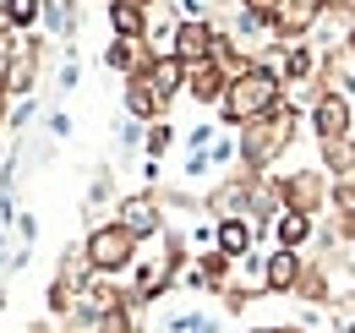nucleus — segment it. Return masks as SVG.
I'll return each mask as SVG.
<instances>
[{"instance_id": "1", "label": "nucleus", "mask_w": 355, "mask_h": 333, "mask_svg": "<svg viewBox=\"0 0 355 333\" xmlns=\"http://www.w3.org/2000/svg\"><path fill=\"white\" fill-rule=\"evenodd\" d=\"M279 104H284V77L273 66H263V60H252L241 77H230L219 115L230 126H246V121H257V115H268V110H279Z\"/></svg>"}, {"instance_id": "2", "label": "nucleus", "mask_w": 355, "mask_h": 333, "mask_svg": "<svg viewBox=\"0 0 355 333\" xmlns=\"http://www.w3.org/2000/svg\"><path fill=\"white\" fill-rule=\"evenodd\" d=\"M295 126H301V115H295V104H279V110H268V115H257V121L241 126V159H246V169H273L284 153H290V142H295Z\"/></svg>"}, {"instance_id": "3", "label": "nucleus", "mask_w": 355, "mask_h": 333, "mask_svg": "<svg viewBox=\"0 0 355 333\" xmlns=\"http://www.w3.org/2000/svg\"><path fill=\"white\" fill-rule=\"evenodd\" d=\"M83 246H88V262L98 268V273H126V268L137 262V246H142V241H137L126 224L110 219V224H93Z\"/></svg>"}, {"instance_id": "4", "label": "nucleus", "mask_w": 355, "mask_h": 333, "mask_svg": "<svg viewBox=\"0 0 355 333\" xmlns=\"http://www.w3.org/2000/svg\"><path fill=\"white\" fill-rule=\"evenodd\" d=\"M273 186H279V203L290 213H311V219L328 208V191H334V180H328L322 169H290V175H279Z\"/></svg>"}, {"instance_id": "5", "label": "nucleus", "mask_w": 355, "mask_h": 333, "mask_svg": "<svg viewBox=\"0 0 355 333\" xmlns=\"http://www.w3.org/2000/svg\"><path fill=\"white\" fill-rule=\"evenodd\" d=\"M350 131H355L350 99L334 93V87H322V93L311 99V137H317V142H350Z\"/></svg>"}, {"instance_id": "6", "label": "nucleus", "mask_w": 355, "mask_h": 333, "mask_svg": "<svg viewBox=\"0 0 355 333\" xmlns=\"http://www.w3.org/2000/svg\"><path fill=\"white\" fill-rule=\"evenodd\" d=\"M121 219L115 224H126L137 241H148V235H164V203H159V191H132V197H121Z\"/></svg>"}, {"instance_id": "7", "label": "nucleus", "mask_w": 355, "mask_h": 333, "mask_svg": "<svg viewBox=\"0 0 355 333\" xmlns=\"http://www.w3.org/2000/svg\"><path fill=\"white\" fill-rule=\"evenodd\" d=\"M219 28H214V17H180L175 28V60H186V66H197V60H214V49H219Z\"/></svg>"}, {"instance_id": "8", "label": "nucleus", "mask_w": 355, "mask_h": 333, "mask_svg": "<svg viewBox=\"0 0 355 333\" xmlns=\"http://www.w3.org/2000/svg\"><path fill=\"white\" fill-rule=\"evenodd\" d=\"M322 6H328V0H279V11H273V33H279V44H301L311 28H317Z\"/></svg>"}, {"instance_id": "9", "label": "nucleus", "mask_w": 355, "mask_h": 333, "mask_svg": "<svg viewBox=\"0 0 355 333\" xmlns=\"http://www.w3.org/2000/svg\"><path fill=\"white\" fill-rule=\"evenodd\" d=\"M142 77H148V87H153V99L170 110V99L186 93V60H175V55H153V60L142 66Z\"/></svg>"}, {"instance_id": "10", "label": "nucleus", "mask_w": 355, "mask_h": 333, "mask_svg": "<svg viewBox=\"0 0 355 333\" xmlns=\"http://www.w3.org/2000/svg\"><path fill=\"white\" fill-rule=\"evenodd\" d=\"M301 251H290V246H273L263 257V290L268 295H295V279H301Z\"/></svg>"}, {"instance_id": "11", "label": "nucleus", "mask_w": 355, "mask_h": 333, "mask_svg": "<svg viewBox=\"0 0 355 333\" xmlns=\"http://www.w3.org/2000/svg\"><path fill=\"white\" fill-rule=\"evenodd\" d=\"M224 87H230V71H224L219 60H197V66H186V93L197 99V104H224Z\"/></svg>"}, {"instance_id": "12", "label": "nucleus", "mask_w": 355, "mask_h": 333, "mask_svg": "<svg viewBox=\"0 0 355 333\" xmlns=\"http://www.w3.org/2000/svg\"><path fill=\"white\" fill-rule=\"evenodd\" d=\"M214 246H219L224 257H246V251L257 246V230H252V219H246V213L214 219Z\"/></svg>"}, {"instance_id": "13", "label": "nucleus", "mask_w": 355, "mask_h": 333, "mask_svg": "<svg viewBox=\"0 0 355 333\" xmlns=\"http://www.w3.org/2000/svg\"><path fill=\"white\" fill-rule=\"evenodd\" d=\"M311 235H317V219H311V213H290V208H284L279 219H273V246L301 251Z\"/></svg>"}, {"instance_id": "14", "label": "nucleus", "mask_w": 355, "mask_h": 333, "mask_svg": "<svg viewBox=\"0 0 355 333\" xmlns=\"http://www.w3.org/2000/svg\"><path fill=\"white\" fill-rule=\"evenodd\" d=\"M295 300H306V306H328V300H334V284H328V262H301Z\"/></svg>"}, {"instance_id": "15", "label": "nucleus", "mask_w": 355, "mask_h": 333, "mask_svg": "<svg viewBox=\"0 0 355 333\" xmlns=\"http://www.w3.org/2000/svg\"><path fill=\"white\" fill-rule=\"evenodd\" d=\"M164 333H224V317L208 306H186V311H170Z\"/></svg>"}, {"instance_id": "16", "label": "nucleus", "mask_w": 355, "mask_h": 333, "mask_svg": "<svg viewBox=\"0 0 355 333\" xmlns=\"http://www.w3.org/2000/svg\"><path fill=\"white\" fill-rule=\"evenodd\" d=\"M126 110H132V121H159V115H164V104L153 99V87H148L142 71L126 77Z\"/></svg>"}, {"instance_id": "17", "label": "nucleus", "mask_w": 355, "mask_h": 333, "mask_svg": "<svg viewBox=\"0 0 355 333\" xmlns=\"http://www.w3.org/2000/svg\"><path fill=\"white\" fill-rule=\"evenodd\" d=\"M110 28H115V39H148V11L126 6V0H110Z\"/></svg>"}, {"instance_id": "18", "label": "nucleus", "mask_w": 355, "mask_h": 333, "mask_svg": "<svg viewBox=\"0 0 355 333\" xmlns=\"http://www.w3.org/2000/svg\"><path fill=\"white\" fill-rule=\"evenodd\" d=\"M170 142H175V131L164 121H148V131H142V148H148V159H159V153H170Z\"/></svg>"}, {"instance_id": "19", "label": "nucleus", "mask_w": 355, "mask_h": 333, "mask_svg": "<svg viewBox=\"0 0 355 333\" xmlns=\"http://www.w3.org/2000/svg\"><path fill=\"white\" fill-rule=\"evenodd\" d=\"M110 197H115V175H110V169H98V175H93V186H88V208H104Z\"/></svg>"}, {"instance_id": "20", "label": "nucleus", "mask_w": 355, "mask_h": 333, "mask_svg": "<svg viewBox=\"0 0 355 333\" xmlns=\"http://www.w3.org/2000/svg\"><path fill=\"white\" fill-rule=\"evenodd\" d=\"M252 17H263V22H273V11H279V0H241Z\"/></svg>"}, {"instance_id": "21", "label": "nucleus", "mask_w": 355, "mask_h": 333, "mask_svg": "<svg viewBox=\"0 0 355 333\" xmlns=\"http://www.w3.org/2000/svg\"><path fill=\"white\" fill-rule=\"evenodd\" d=\"M126 6H142V11H148V6H153V0H126Z\"/></svg>"}, {"instance_id": "22", "label": "nucleus", "mask_w": 355, "mask_h": 333, "mask_svg": "<svg viewBox=\"0 0 355 333\" xmlns=\"http://www.w3.org/2000/svg\"><path fill=\"white\" fill-rule=\"evenodd\" d=\"M252 333H279V328H252Z\"/></svg>"}, {"instance_id": "23", "label": "nucleus", "mask_w": 355, "mask_h": 333, "mask_svg": "<svg viewBox=\"0 0 355 333\" xmlns=\"http://www.w3.org/2000/svg\"><path fill=\"white\" fill-rule=\"evenodd\" d=\"M350 153H355V131H350Z\"/></svg>"}, {"instance_id": "24", "label": "nucleus", "mask_w": 355, "mask_h": 333, "mask_svg": "<svg viewBox=\"0 0 355 333\" xmlns=\"http://www.w3.org/2000/svg\"><path fill=\"white\" fill-rule=\"evenodd\" d=\"M350 279H355V257H350Z\"/></svg>"}]
</instances>
